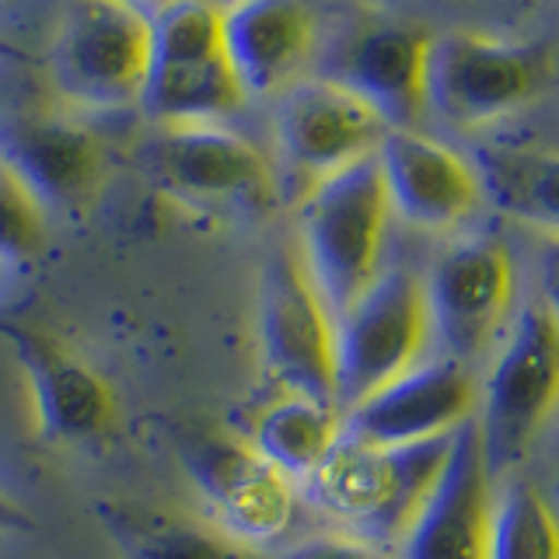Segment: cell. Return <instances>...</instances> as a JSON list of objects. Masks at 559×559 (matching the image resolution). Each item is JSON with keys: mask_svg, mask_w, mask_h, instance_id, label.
<instances>
[{"mask_svg": "<svg viewBox=\"0 0 559 559\" xmlns=\"http://www.w3.org/2000/svg\"><path fill=\"white\" fill-rule=\"evenodd\" d=\"M493 468L476 419L454 430L448 465L395 559H489L493 532Z\"/></svg>", "mask_w": 559, "mask_h": 559, "instance_id": "obj_14", "label": "cell"}, {"mask_svg": "<svg viewBox=\"0 0 559 559\" xmlns=\"http://www.w3.org/2000/svg\"><path fill=\"white\" fill-rule=\"evenodd\" d=\"M479 409V384L472 367L430 354L413 371L399 374L360 406L343 413V437L374 448L419 444L451 437Z\"/></svg>", "mask_w": 559, "mask_h": 559, "instance_id": "obj_13", "label": "cell"}, {"mask_svg": "<svg viewBox=\"0 0 559 559\" xmlns=\"http://www.w3.org/2000/svg\"><path fill=\"white\" fill-rule=\"evenodd\" d=\"M389 133L384 119L332 78H301L273 98V144L280 162L308 186L371 157Z\"/></svg>", "mask_w": 559, "mask_h": 559, "instance_id": "obj_12", "label": "cell"}, {"mask_svg": "<svg viewBox=\"0 0 559 559\" xmlns=\"http://www.w3.org/2000/svg\"><path fill=\"white\" fill-rule=\"evenodd\" d=\"M22 354L39 427L52 441H87L112 424L116 402L92 367L70 357L52 340L14 336Z\"/></svg>", "mask_w": 559, "mask_h": 559, "instance_id": "obj_18", "label": "cell"}, {"mask_svg": "<svg viewBox=\"0 0 559 559\" xmlns=\"http://www.w3.org/2000/svg\"><path fill=\"white\" fill-rule=\"evenodd\" d=\"M221 17L224 11L214 0H168V4L151 11L147 14V32H151L147 70L224 57Z\"/></svg>", "mask_w": 559, "mask_h": 559, "instance_id": "obj_23", "label": "cell"}, {"mask_svg": "<svg viewBox=\"0 0 559 559\" xmlns=\"http://www.w3.org/2000/svg\"><path fill=\"white\" fill-rule=\"evenodd\" d=\"M144 165L165 192L197 206L255 217L276 200L270 154L227 122L157 127L144 144Z\"/></svg>", "mask_w": 559, "mask_h": 559, "instance_id": "obj_9", "label": "cell"}, {"mask_svg": "<svg viewBox=\"0 0 559 559\" xmlns=\"http://www.w3.org/2000/svg\"><path fill=\"white\" fill-rule=\"evenodd\" d=\"M17 524H25L22 507L11 503L4 493H0V528H17Z\"/></svg>", "mask_w": 559, "mask_h": 559, "instance_id": "obj_28", "label": "cell"}, {"mask_svg": "<svg viewBox=\"0 0 559 559\" xmlns=\"http://www.w3.org/2000/svg\"><path fill=\"white\" fill-rule=\"evenodd\" d=\"M535 273H538V301L559 325V231H542L535 249Z\"/></svg>", "mask_w": 559, "mask_h": 559, "instance_id": "obj_27", "label": "cell"}, {"mask_svg": "<svg viewBox=\"0 0 559 559\" xmlns=\"http://www.w3.org/2000/svg\"><path fill=\"white\" fill-rule=\"evenodd\" d=\"M0 165L46 217L81 214L109 179V151L98 130L57 98L17 95L14 84L0 92Z\"/></svg>", "mask_w": 559, "mask_h": 559, "instance_id": "obj_4", "label": "cell"}, {"mask_svg": "<svg viewBox=\"0 0 559 559\" xmlns=\"http://www.w3.org/2000/svg\"><path fill=\"white\" fill-rule=\"evenodd\" d=\"M221 39L245 98H276L301 81L314 17L305 0H238L224 8Z\"/></svg>", "mask_w": 559, "mask_h": 559, "instance_id": "obj_17", "label": "cell"}, {"mask_svg": "<svg viewBox=\"0 0 559 559\" xmlns=\"http://www.w3.org/2000/svg\"><path fill=\"white\" fill-rule=\"evenodd\" d=\"M133 559H273L262 549L224 535L214 524L168 521L144 528L133 542Z\"/></svg>", "mask_w": 559, "mask_h": 559, "instance_id": "obj_24", "label": "cell"}, {"mask_svg": "<svg viewBox=\"0 0 559 559\" xmlns=\"http://www.w3.org/2000/svg\"><path fill=\"white\" fill-rule=\"evenodd\" d=\"M273 559H395V556L346 532H329V535L290 542V546L273 552Z\"/></svg>", "mask_w": 559, "mask_h": 559, "instance_id": "obj_26", "label": "cell"}, {"mask_svg": "<svg viewBox=\"0 0 559 559\" xmlns=\"http://www.w3.org/2000/svg\"><path fill=\"white\" fill-rule=\"evenodd\" d=\"M479 179L511 217L559 231V151H486Z\"/></svg>", "mask_w": 559, "mask_h": 559, "instance_id": "obj_21", "label": "cell"}, {"mask_svg": "<svg viewBox=\"0 0 559 559\" xmlns=\"http://www.w3.org/2000/svg\"><path fill=\"white\" fill-rule=\"evenodd\" d=\"M542 87V63L532 49L476 32L433 39L427 67V109L454 127L476 130L518 112Z\"/></svg>", "mask_w": 559, "mask_h": 559, "instance_id": "obj_11", "label": "cell"}, {"mask_svg": "<svg viewBox=\"0 0 559 559\" xmlns=\"http://www.w3.org/2000/svg\"><path fill=\"white\" fill-rule=\"evenodd\" d=\"M433 354L424 276L384 266L343 314H336V406H360L399 374Z\"/></svg>", "mask_w": 559, "mask_h": 559, "instance_id": "obj_6", "label": "cell"}, {"mask_svg": "<svg viewBox=\"0 0 559 559\" xmlns=\"http://www.w3.org/2000/svg\"><path fill=\"white\" fill-rule=\"evenodd\" d=\"M476 419L493 472L518 465L559 416V325L542 301L514 311L479 392Z\"/></svg>", "mask_w": 559, "mask_h": 559, "instance_id": "obj_5", "label": "cell"}, {"mask_svg": "<svg viewBox=\"0 0 559 559\" xmlns=\"http://www.w3.org/2000/svg\"><path fill=\"white\" fill-rule=\"evenodd\" d=\"M214 4H217V8L224 11V8H231V4H238V0H214Z\"/></svg>", "mask_w": 559, "mask_h": 559, "instance_id": "obj_30", "label": "cell"}, {"mask_svg": "<svg viewBox=\"0 0 559 559\" xmlns=\"http://www.w3.org/2000/svg\"><path fill=\"white\" fill-rule=\"evenodd\" d=\"M122 4H130V8H136V11L151 14V11H157V8H162V4H168V0H122Z\"/></svg>", "mask_w": 559, "mask_h": 559, "instance_id": "obj_29", "label": "cell"}, {"mask_svg": "<svg viewBox=\"0 0 559 559\" xmlns=\"http://www.w3.org/2000/svg\"><path fill=\"white\" fill-rule=\"evenodd\" d=\"M147 63L144 11L122 0H70L46 49V87L81 116L136 109Z\"/></svg>", "mask_w": 559, "mask_h": 559, "instance_id": "obj_3", "label": "cell"}, {"mask_svg": "<svg viewBox=\"0 0 559 559\" xmlns=\"http://www.w3.org/2000/svg\"><path fill=\"white\" fill-rule=\"evenodd\" d=\"M255 311L262 367L280 392L336 406V319L314 290L297 249H276L266 259Z\"/></svg>", "mask_w": 559, "mask_h": 559, "instance_id": "obj_10", "label": "cell"}, {"mask_svg": "<svg viewBox=\"0 0 559 559\" xmlns=\"http://www.w3.org/2000/svg\"><path fill=\"white\" fill-rule=\"evenodd\" d=\"M489 559H559V514L532 479H511L497 493Z\"/></svg>", "mask_w": 559, "mask_h": 559, "instance_id": "obj_22", "label": "cell"}, {"mask_svg": "<svg viewBox=\"0 0 559 559\" xmlns=\"http://www.w3.org/2000/svg\"><path fill=\"white\" fill-rule=\"evenodd\" d=\"M0 57H11V49H8L4 43H0Z\"/></svg>", "mask_w": 559, "mask_h": 559, "instance_id": "obj_31", "label": "cell"}, {"mask_svg": "<svg viewBox=\"0 0 559 559\" xmlns=\"http://www.w3.org/2000/svg\"><path fill=\"white\" fill-rule=\"evenodd\" d=\"M433 35L424 25L384 22L357 32L329 74L364 98L389 130H413L427 112V67Z\"/></svg>", "mask_w": 559, "mask_h": 559, "instance_id": "obj_16", "label": "cell"}, {"mask_svg": "<svg viewBox=\"0 0 559 559\" xmlns=\"http://www.w3.org/2000/svg\"><path fill=\"white\" fill-rule=\"evenodd\" d=\"M433 343L472 367L497 349L518 301V262L500 235H465L437 252L424 276Z\"/></svg>", "mask_w": 559, "mask_h": 559, "instance_id": "obj_8", "label": "cell"}, {"mask_svg": "<svg viewBox=\"0 0 559 559\" xmlns=\"http://www.w3.org/2000/svg\"><path fill=\"white\" fill-rule=\"evenodd\" d=\"M451 437L399 448H374L343 437L325 465L301 483V500L336 521L346 535L395 556L441 479Z\"/></svg>", "mask_w": 559, "mask_h": 559, "instance_id": "obj_1", "label": "cell"}, {"mask_svg": "<svg viewBox=\"0 0 559 559\" xmlns=\"http://www.w3.org/2000/svg\"><path fill=\"white\" fill-rule=\"evenodd\" d=\"M392 217L419 231H454L483 203V179L465 157L416 130H389L374 151Z\"/></svg>", "mask_w": 559, "mask_h": 559, "instance_id": "obj_15", "label": "cell"}, {"mask_svg": "<svg viewBox=\"0 0 559 559\" xmlns=\"http://www.w3.org/2000/svg\"><path fill=\"white\" fill-rule=\"evenodd\" d=\"M4 4H8V0H0V8H4Z\"/></svg>", "mask_w": 559, "mask_h": 559, "instance_id": "obj_32", "label": "cell"}, {"mask_svg": "<svg viewBox=\"0 0 559 559\" xmlns=\"http://www.w3.org/2000/svg\"><path fill=\"white\" fill-rule=\"evenodd\" d=\"M186 476L214 528L252 549H270L294 532L301 489L227 427H192L179 441Z\"/></svg>", "mask_w": 559, "mask_h": 559, "instance_id": "obj_7", "label": "cell"}, {"mask_svg": "<svg viewBox=\"0 0 559 559\" xmlns=\"http://www.w3.org/2000/svg\"><path fill=\"white\" fill-rule=\"evenodd\" d=\"M249 98L235 78L227 57L203 63L157 67L147 70L136 112H144L154 127H197V122L235 119Z\"/></svg>", "mask_w": 559, "mask_h": 559, "instance_id": "obj_20", "label": "cell"}, {"mask_svg": "<svg viewBox=\"0 0 559 559\" xmlns=\"http://www.w3.org/2000/svg\"><path fill=\"white\" fill-rule=\"evenodd\" d=\"M389 227L392 206L374 154L305 189L297 214V255L332 319L381 276Z\"/></svg>", "mask_w": 559, "mask_h": 559, "instance_id": "obj_2", "label": "cell"}, {"mask_svg": "<svg viewBox=\"0 0 559 559\" xmlns=\"http://www.w3.org/2000/svg\"><path fill=\"white\" fill-rule=\"evenodd\" d=\"M340 441L343 413L329 402L290 392L266 402L249 430V444L297 489L325 465Z\"/></svg>", "mask_w": 559, "mask_h": 559, "instance_id": "obj_19", "label": "cell"}, {"mask_svg": "<svg viewBox=\"0 0 559 559\" xmlns=\"http://www.w3.org/2000/svg\"><path fill=\"white\" fill-rule=\"evenodd\" d=\"M46 238V210L0 165V262L32 259Z\"/></svg>", "mask_w": 559, "mask_h": 559, "instance_id": "obj_25", "label": "cell"}]
</instances>
